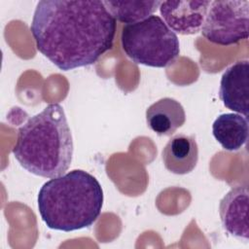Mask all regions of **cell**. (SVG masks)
I'll return each instance as SVG.
<instances>
[{
	"label": "cell",
	"mask_w": 249,
	"mask_h": 249,
	"mask_svg": "<svg viewBox=\"0 0 249 249\" xmlns=\"http://www.w3.org/2000/svg\"><path fill=\"white\" fill-rule=\"evenodd\" d=\"M30 31L37 50L62 71L93 64L112 49L116 19L103 1L42 0Z\"/></svg>",
	"instance_id": "1"
},
{
	"label": "cell",
	"mask_w": 249,
	"mask_h": 249,
	"mask_svg": "<svg viewBox=\"0 0 249 249\" xmlns=\"http://www.w3.org/2000/svg\"><path fill=\"white\" fill-rule=\"evenodd\" d=\"M15 159L28 172L53 178L70 167L74 152L73 137L63 107L49 104L18 129L12 150Z\"/></svg>",
	"instance_id": "2"
},
{
	"label": "cell",
	"mask_w": 249,
	"mask_h": 249,
	"mask_svg": "<svg viewBox=\"0 0 249 249\" xmlns=\"http://www.w3.org/2000/svg\"><path fill=\"white\" fill-rule=\"evenodd\" d=\"M37 202L41 219L49 229L73 231L90 227L97 220L103 190L93 175L74 169L44 183Z\"/></svg>",
	"instance_id": "3"
},
{
	"label": "cell",
	"mask_w": 249,
	"mask_h": 249,
	"mask_svg": "<svg viewBox=\"0 0 249 249\" xmlns=\"http://www.w3.org/2000/svg\"><path fill=\"white\" fill-rule=\"evenodd\" d=\"M121 43L124 53L135 63L162 68L180 53L177 35L156 15L123 27Z\"/></svg>",
	"instance_id": "4"
},
{
	"label": "cell",
	"mask_w": 249,
	"mask_h": 249,
	"mask_svg": "<svg viewBox=\"0 0 249 249\" xmlns=\"http://www.w3.org/2000/svg\"><path fill=\"white\" fill-rule=\"evenodd\" d=\"M249 1H210L200 32L211 43L231 46L249 36Z\"/></svg>",
	"instance_id": "5"
},
{
	"label": "cell",
	"mask_w": 249,
	"mask_h": 249,
	"mask_svg": "<svg viewBox=\"0 0 249 249\" xmlns=\"http://www.w3.org/2000/svg\"><path fill=\"white\" fill-rule=\"evenodd\" d=\"M209 5L208 0H168L162 1L159 9L173 32L191 35L200 31Z\"/></svg>",
	"instance_id": "6"
},
{
	"label": "cell",
	"mask_w": 249,
	"mask_h": 249,
	"mask_svg": "<svg viewBox=\"0 0 249 249\" xmlns=\"http://www.w3.org/2000/svg\"><path fill=\"white\" fill-rule=\"evenodd\" d=\"M219 97L230 110L245 118L249 112V61L239 60L227 68L221 78Z\"/></svg>",
	"instance_id": "7"
},
{
	"label": "cell",
	"mask_w": 249,
	"mask_h": 249,
	"mask_svg": "<svg viewBox=\"0 0 249 249\" xmlns=\"http://www.w3.org/2000/svg\"><path fill=\"white\" fill-rule=\"evenodd\" d=\"M249 191L246 186L231 189L220 200L219 214L224 229L231 235L248 240Z\"/></svg>",
	"instance_id": "8"
},
{
	"label": "cell",
	"mask_w": 249,
	"mask_h": 249,
	"mask_svg": "<svg viewBox=\"0 0 249 249\" xmlns=\"http://www.w3.org/2000/svg\"><path fill=\"white\" fill-rule=\"evenodd\" d=\"M161 158L165 168L171 173L184 175L192 172L198 160V146L195 135L179 133L165 144Z\"/></svg>",
	"instance_id": "9"
},
{
	"label": "cell",
	"mask_w": 249,
	"mask_h": 249,
	"mask_svg": "<svg viewBox=\"0 0 249 249\" xmlns=\"http://www.w3.org/2000/svg\"><path fill=\"white\" fill-rule=\"evenodd\" d=\"M186 121V114L179 101L163 97L146 110V123L150 129L160 136H170Z\"/></svg>",
	"instance_id": "10"
},
{
	"label": "cell",
	"mask_w": 249,
	"mask_h": 249,
	"mask_svg": "<svg viewBox=\"0 0 249 249\" xmlns=\"http://www.w3.org/2000/svg\"><path fill=\"white\" fill-rule=\"evenodd\" d=\"M212 133L220 145L228 151H237L248 140L247 118L235 113L218 116L212 124Z\"/></svg>",
	"instance_id": "11"
},
{
	"label": "cell",
	"mask_w": 249,
	"mask_h": 249,
	"mask_svg": "<svg viewBox=\"0 0 249 249\" xmlns=\"http://www.w3.org/2000/svg\"><path fill=\"white\" fill-rule=\"evenodd\" d=\"M161 1H103L112 17L124 23H135L152 16Z\"/></svg>",
	"instance_id": "12"
}]
</instances>
